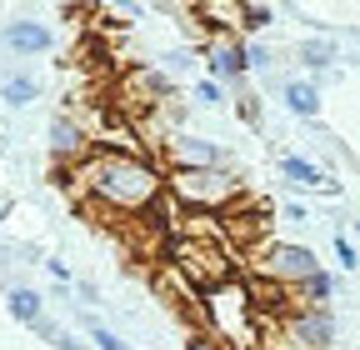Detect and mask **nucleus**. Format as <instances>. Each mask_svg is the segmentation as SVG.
<instances>
[{"label": "nucleus", "instance_id": "6ab92c4d", "mask_svg": "<svg viewBox=\"0 0 360 350\" xmlns=\"http://www.w3.org/2000/svg\"><path fill=\"white\" fill-rule=\"evenodd\" d=\"M245 65L250 70H270V65H276V51L260 46V40H245Z\"/></svg>", "mask_w": 360, "mask_h": 350}, {"label": "nucleus", "instance_id": "ddd939ff", "mask_svg": "<svg viewBox=\"0 0 360 350\" xmlns=\"http://www.w3.org/2000/svg\"><path fill=\"white\" fill-rule=\"evenodd\" d=\"M6 311L20 320V325H40L45 320V295L40 290H30V285H11V295H6Z\"/></svg>", "mask_w": 360, "mask_h": 350}, {"label": "nucleus", "instance_id": "dca6fc26", "mask_svg": "<svg viewBox=\"0 0 360 350\" xmlns=\"http://www.w3.org/2000/svg\"><path fill=\"white\" fill-rule=\"evenodd\" d=\"M191 101H195V105H205V110H215V105L225 101V85H215V80L205 75V80H195V85H191Z\"/></svg>", "mask_w": 360, "mask_h": 350}, {"label": "nucleus", "instance_id": "f8f14e48", "mask_svg": "<svg viewBox=\"0 0 360 350\" xmlns=\"http://www.w3.org/2000/svg\"><path fill=\"white\" fill-rule=\"evenodd\" d=\"M281 101H285V110H290V115L315 120V115H321V85H315V80H285Z\"/></svg>", "mask_w": 360, "mask_h": 350}, {"label": "nucleus", "instance_id": "2eb2a0df", "mask_svg": "<svg viewBox=\"0 0 360 350\" xmlns=\"http://www.w3.org/2000/svg\"><path fill=\"white\" fill-rule=\"evenodd\" d=\"M300 60H305V70H326V65L335 60V46H330V40H305V46H300Z\"/></svg>", "mask_w": 360, "mask_h": 350}, {"label": "nucleus", "instance_id": "f3484780", "mask_svg": "<svg viewBox=\"0 0 360 350\" xmlns=\"http://www.w3.org/2000/svg\"><path fill=\"white\" fill-rule=\"evenodd\" d=\"M270 20H276V11H270V6H255V0H245V20H240V35H255V30H265Z\"/></svg>", "mask_w": 360, "mask_h": 350}, {"label": "nucleus", "instance_id": "b1692460", "mask_svg": "<svg viewBox=\"0 0 360 350\" xmlns=\"http://www.w3.org/2000/svg\"><path fill=\"white\" fill-rule=\"evenodd\" d=\"M56 350H96V345H85V340H75V335H65V330H60V340H56Z\"/></svg>", "mask_w": 360, "mask_h": 350}, {"label": "nucleus", "instance_id": "20e7f679", "mask_svg": "<svg viewBox=\"0 0 360 350\" xmlns=\"http://www.w3.org/2000/svg\"><path fill=\"white\" fill-rule=\"evenodd\" d=\"M165 266L186 276V285L195 295L225 285V280H236V250L225 245V240H195V235H170L165 245Z\"/></svg>", "mask_w": 360, "mask_h": 350}, {"label": "nucleus", "instance_id": "393cba45", "mask_svg": "<svg viewBox=\"0 0 360 350\" xmlns=\"http://www.w3.org/2000/svg\"><path fill=\"white\" fill-rule=\"evenodd\" d=\"M45 271H51L60 285H70V271H65V260H45Z\"/></svg>", "mask_w": 360, "mask_h": 350}, {"label": "nucleus", "instance_id": "f03ea898", "mask_svg": "<svg viewBox=\"0 0 360 350\" xmlns=\"http://www.w3.org/2000/svg\"><path fill=\"white\" fill-rule=\"evenodd\" d=\"M195 311L205 316V330H210L225 350H255V345H260V316H255V300H250L245 276L205 290Z\"/></svg>", "mask_w": 360, "mask_h": 350}, {"label": "nucleus", "instance_id": "39448f33", "mask_svg": "<svg viewBox=\"0 0 360 350\" xmlns=\"http://www.w3.org/2000/svg\"><path fill=\"white\" fill-rule=\"evenodd\" d=\"M315 271H326L321 260H315L310 245H295V240H260L255 245V266L245 276H260L270 285H281V290H300Z\"/></svg>", "mask_w": 360, "mask_h": 350}, {"label": "nucleus", "instance_id": "5701e85b", "mask_svg": "<svg viewBox=\"0 0 360 350\" xmlns=\"http://www.w3.org/2000/svg\"><path fill=\"white\" fill-rule=\"evenodd\" d=\"M285 221H290V226H305L310 215H305V205H300V200H290V205H285Z\"/></svg>", "mask_w": 360, "mask_h": 350}, {"label": "nucleus", "instance_id": "9b49d317", "mask_svg": "<svg viewBox=\"0 0 360 350\" xmlns=\"http://www.w3.org/2000/svg\"><path fill=\"white\" fill-rule=\"evenodd\" d=\"M281 175H285L295 190H326V195H340V186H335V181H326L321 165L305 160V155H281Z\"/></svg>", "mask_w": 360, "mask_h": 350}, {"label": "nucleus", "instance_id": "4468645a", "mask_svg": "<svg viewBox=\"0 0 360 350\" xmlns=\"http://www.w3.org/2000/svg\"><path fill=\"white\" fill-rule=\"evenodd\" d=\"M0 101L6 105H15V110H25V105H35L40 101V80L35 75H6V85H0Z\"/></svg>", "mask_w": 360, "mask_h": 350}, {"label": "nucleus", "instance_id": "a211bd4d", "mask_svg": "<svg viewBox=\"0 0 360 350\" xmlns=\"http://www.w3.org/2000/svg\"><path fill=\"white\" fill-rule=\"evenodd\" d=\"M200 60V51H186V46H175L170 56H165V65H160V75H180V70H191Z\"/></svg>", "mask_w": 360, "mask_h": 350}, {"label": "nucleus", "instance_id": "a878e982", "mask_svg": "<svg viewBox=\"0 0 360 350\" xmlns=\"http://www.w3.org/2000/svg\"><path fill=\"white\" fill-rule=\"evenodd\" d=\"M240 120H260V110H255V96H240Z\"/></svg>", "mask_w": 360, "mask_h": 350}, {"label": "nucleus", "instance_id": "cd10ccee", "mask_svg": "<svg viewBox=\"0 0 360 350\" xmlns=\"http://www.w3.org/2000/svg\"><path fill=\"white\" fill-rule=\"evenodd\" d=\"M355 240H360V221H355Z\"/></svg>", "mask_w": 360, "mask_h": 350}, {"label": "nucleus", "instance_id": "7ed1b4c3", "mask_svg": "<svg viewBox=\"0 0 360 350\" xmlns=\"http://www.w3.org/2000/svg\"><path fill=\"white\" fill-rule=\"evenodd\" d=\"M165 195L191 215H225V210L240 205L245 181L231 165H220V170H165Z\"/></svg>", "mask_w": 360, "mask_h": 350}, {"label": "nucleus", "instance_id": "f257e3e1", "mask_svg": "<svg viewBox=\"0 0 360 350\" xmlns=\"http://www.w3.org/2000/svg\"><path fill=\"white\" fill-rule=\"evenodd\" d=\"M75 190L120 221L150 215L165 200V165H155V155H110V150H90L75 170H65Z\"/></svg>", "mask_w": 360, "mask_h": 350}, {"label": "nucleus", "instance_id": "423d86ee", "mask_svg": "<svg viewBox=\"0 0 360 350\" xmlns=\"http://www.w3.org/2000/svg\"><path fill=\"white\" fill-rule=\"evenodd\" d=\"M160 160H165V170H220V165H231L215 141L186 136V130H175V136L160 145Z\"/></svg>", "mask_w": 360, "mask_h": 350}, {"label": "nucleus", "instance_id": "9d476101", "mask_svg": "<svg viewBox=\"0 0 360 350\" xmlns=\"http://www.w3.org/2000/svg\"><path fill=\"white\" fill-rule=\"evenodd\" d=\"M191 15L200 25H210V35H240L245 0H200V6H191Z\"/></svg>", "mask_w": 360, "mask_h": 350}, {"label": "nucleus", "instance_id": "1a4fd4ad", "mask_svg": "<svg viewBox=\"0 0 360 350\" xmlns=\"http://www.w3.org/2000/svg\"><path fill=\"white\" fill-rule=\"evenodd\" d=\"M0 46H6L11 56H45V51H51L56 46V30L51 25H45V20H6V30H0Z\"/></svg>", "mask_w": 360, "mask_h": 350}, {"label": "nucleus", "instance_id": "bb28decb", "mask_svg": "<svg viewBox=\"0 0 360 350\" xmlns=\"http://www.w3.org/2000/svg\"><path fill=\"white\" fill-rule=\"evenodd\" d=\"M75 290H80V300H85V305H96V300H101V290H96V285H90V280H80Z\"/></svg>", "mask_w": 360, "mask_h": 350}, {"label": "nucleus", "instance_id": "aec40b11", "mask_svg": "<svg viewBox=\"0 0 360 350\" xmlns=\"http://www.w3.org/2000/svg\"><path fill=\"white\" fill-rule=\"evenodd\" d=\"M90 345H96V350H125V345H120V335H115V330H105L101 320H90Z\"/></svg>", "mask_w": 360, "mask_h": 350}, {"label": "nucleus", "instance_id": "412c9836", "mask_svg": "<svg viewBox=\"0 0 360 350\" xmlns=\"http://www.w3.org/2000/svg\"><path fill=\"white\" fill-rule=\"evenodd\" d=\"M335 260H340V271H355L360 266V250H355L350 235H335Z\"/></svg>", "mask_w": 360, "mask_h": 350}, {"label": "nucleus", "instance_id": "0eeeda50", "mask_svg": "<svg viewBox=\"0 0 360 350\" xmlns=\"http://www.w3.org/2000/svg\"><path fill=\"white\" fill-rule=\"evenodd\" d=\"M200 60L210 70L215 85H245L250 65H245V40L240 35H210L200 46Z\"/></svg>", "mask_w": 360, "mask_h": 350}, {"label": "nucleus", "instance_id": "4be33fe9", "mask_svg": "<svg viewBox=\"0 0 360 350\" xmlns=\"http://www.w3.org/2000/svg\"><path fill=\"white\" fill-rule=\"evenodd\" d=\"M186 350H225V345H220V340H215L210 330H195V335L186 340Z\"/></svg>", "mask_w": 360, "mask_h": 350}, {"label": "nucleus", "instance_id": "6e6552de", "mask_svg": "<svg viewBox=\"0 0 360 350\" xmlns=\"http://www.w3.org/2000/svg\"><path fill=\"white\" fill-rule=\"evenodd\" d=\"M90 150V130H85V120L80 115H56L51 120V155H56V165L60 170H75Z\"/></svg>", "mask_w": 360, "mask_h": 350}]
</instances>
